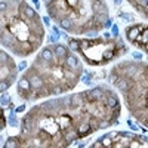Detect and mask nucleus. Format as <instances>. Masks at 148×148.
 Listing matches in <instances>:
<instances>
[{
    "instance_id": "obj_1",
    "label": "nucleus",
    "mask_w": 148,
    "mask_h": 148,
    "mask_svg": "<svg viewBox=\"0 0 148 148\" xmlns=\"http://www.w3.org/2000/svg\"><path fill=\"white\" fill-rule=\"evenodd\" d=\"M84 93H86V101H88V102H99L102 98L105 96V93H104V90L101 88H95V89L88 90Z\"/></svg>"
},
{
    "instance_id": "obj_12",
    "label": "nucleus",
    "mask_w": 148,
    "mask_h": 148,
    "mask_svg": "<svg viewBox=\"0 0 148 148\" xmlns=\"http://www.w3.org/2000/svg\"><path fill=\"white\" fill-rule=\"evenodd\" d=\"M68 45H70V47H71V51H79V49H80V40L68 39Z\"/></svg>"
},
{
    "instance_id": "obj_23",
    "label": "nucleus",
    "mask_w": 148,
    "mask_h": 148,
    "mask_svg": "<svg viewBox=\"0 0 148 148\" xmlns=\"http://www.w3.org/2000/svg\"><path fill=\"white\" fill-rule=\"evenodd\" d=\"M114 3H116V5H120V3H121V0H114Z\"/></svg>"
},
{
    "instance_id": "obj_21",
    "label": "nucleus",
    "mask_w": 148,
    "mask_h": 148,
    "mask_svg": "<svg viewBox=\"0 0 148 148\" xmlns=\"http://www.w3.org/2000/svg\"><path fill=\"white\" fill-rule=\"evenodd\" d=\"M117 31H119V30H117V27H116V25H113V34H114V36L117 34Z\"/></svg>"
},
{
    "instance_id": "obj_15",
    "label": "nucleus",
    "mask_w": 148,
    "mask_h": 148,
    "mask_svg": "<svg viewBox=\"0 0 148 148\" xmlns=\"http://www.w3.org/2000/svg\"><path fill=\"white\" fill-rule=\"evenodd\" d=\"M9 125H10V126H18V120H16L14 116H10V117H9Z\"/></svg>"
},
{
    "instance_id": "obj_13",
    "label": "nucleus",
    "mask_w": 148,
    "mask_h": 148,
    "mask_svg": "<svg viewBox=\"0 0 148 148\" xmlns=\"http://www.w3.org/2000/svg\"><path fill=\"white\" fill-rule=\"evenodd\" d=\"M99 141H101L102 147H111V144H113V139H111V138L108 136V135H107V136H102Z\"/></svg>"
},
{
    "instance_id": "obj_17",
    "label": "nucleus",
    "mask_w": 148,
    "mask_h": 148,
    "mask_svg": "<svg viewBox=\"0 0 148 148\" xmlns=\"http://www.w3.org/2000/svg\"><path fill=\"white\" fill-rule=\"evenodd\" d=\"M24 111H25V104H22L18 108H15V113H24Z\"/></svg>"
},
{
    "instance_id": "obj_20",
    "label": "nucleus",
    "mask_w": 148,
    "mask_h": 148,
    "mask_svg": "<svg viewBox=\"0 0 148 148\" xmlns=\"http://www.w3.org/2000/svg\"><path fill=\"white\" fill-rule=\"evenodd\" d=\"M33 3L36 5V8H37V9H39V8H40V5H39V0H33Z\"/></svg>"
},
{
    "instance_id": "obj_8",
    "label": "nucleus",
    "mask_w": 148,
    "mask_h": 148,
    "mask_svg": "<svg viewBox=\"0 0 148 148\" xmlns=\"http://www.w3.org/2000/svg\"><path fill=\"white\" fill-rule=\"evenodd\" d=\"M59 27L64 28V30H67V31H71V30H73V21H71L68 16L61 18V19H59Z\"/></svg>"
},
{
    "instance_id": "obj_14",
    "label": "nucleus",
    "mask_w": 148,
    "mask_h": 148,
    "mask_svg": "<svg viewBox=\"0 0 148 148\" xmlns=\"http://www.w3.org/2000/svg\"><path fill=\"white\" fill-rule=\"evenodd\" d=\"M10 102V96L9 93H3L2 96H0V105H8Z\"/></svg>"
},
{
    "instance_id": "obj_19",
    "label": "nucleus",
    "mask_w": 148,
    "mask_h": 148,
    "mask_svg": "<svg viewBox=\"0 0 148 148\" xmlns=\"http://www.w3.org/2000/svg\"><path fill=\"white\" fill-rule=\"evenodd\" d=\"M25 67H27V62H25V61H21L19 65H18V70H24Z\"/></svg>"
},
{
    "instance_id": "obj_16",
    "label": "nucleus",
    "mask_w": 148,
    "mask_h": 148,
    "mask_svg": "<svg viewBox=\"0 0 148 148\" xmlns=\"http://www.w3.org/2000/svg\"><path fill=\"white\" fill-rule=\"evenodd\" d=\"M8 10V3L6 2H0V12H6Z\"/></svg>"
},
{
    "instance_id": "obj_22",
    "label": "nucleus",
    "mask_w": 148,
    "mask_h": 148,
    "mask_svg": "<svg viewBox=\"0 0 148 148\" xmlns=\"http://www.w3.org/2000/svg\"><path fill=\"white\" fill-rule=\"evenodd\" d=\"M43 21H45V22L47 24V25H49V22H51V21H49V18H47V16H45V18H43Z\"/></svg>"
},
{
    "instance_id": "obj_11",
    "label": "nucleus",
    "mask_w": 148,
    "mask_h": 148,
    "mask_svg": "<svg viewBox=\"0 0 148 148\" xmlns=\"http://www.w3.org/2000/svg\"><path fill=\"white\" fill-rule=\"evenodd\" d=\"M9 61H10V56L5 51H0V65H6Z\"/></svg>"
},
{
    "instance_id": "obj_7",
    "label": "nucleus",
    "mask_w": 148,
    "mask_h": 148,
    "mask_svg": "<svg viewBox=\"0 0 148 148\" xmlns=\"http://www.w3.org/2000/svg\"><path fill=\"white\" fill-rule=\"evenodd\" d=\"M73 121H74V120H73L71 117H68V116H62V117H59L58 126H59L61 130H65V129H68V127L73 126Z\"/></svg>"
},
{
    "instance_id": "obj_9",
    "label": "nucleus",
    "mask_w": 148,
    "mask_h": 148,
    "mask_svg": "<svg viewBox=\"0 0 148 148\" xmlns=\"http://www.w3.org/2000/svg\"><path fill=\"white\" fill-rule=\"evenodd\" d=\"M40 56L45 59V61H53L55 58V53L51 47H43V51L40 52Z\"/></svg>"
},
{
    "instance_id": "obj_5",
    "label": "nucleus",
    "mask_w": 148,
    "mask_h": 148,
    "mask_svg": "<svg viewBox=\"0 0 148 148\" xmlns=\"http://www.w3.org/2000/svg\"><path fill=\"white\" fill-rule=\"evenodd\" d=\"M147 34H148V31H147V27H145V28L141 30V33L138 34V37L133 42L135 45H138L139 47H144V51H147Z\"/></svg>"
},
{
    "instance_id": "obj_6",
    "label": "nucleus",
    "mask_w": 148,
    "mask_h": 148,
    "mask_svg": "<svg viewBox=\"0 0 148 148\" xmlns=\"http://www.w3.org/2000/svg\"><path fill=\"white\" fill-rule=\"evenodd\" d=\"M65 65L68 67V68H71V70H74V68H80V62H79V59L74 56V55H67L65 58Z\"/></svg>"
},
{
    "instance_id": "obj_18",
    "label": "nucleus",
    "mask_w": 148,
    "mask_h": 148,
    "mask_svg": "<svg viewBox=\"0 0 148 148\" xmlns=\"http://www.w3.org/2000/svg\"><path fill=\"white\" fill-rule=\"evenodd\" d=\"M108 136H110L111 139H114V138H119V132H110V133H108Z\"/></svg>"
},
{
    "instance_id": "obj_2",
    "label": "nucleus",
    "mask_w": 148,
    "mask_h": 148,
    "mask_svg": "<svg viewBox=\"0 0 148 148\" xmlns=\"http://www.w3.org/2000/svg\"><path fill=\"white\" fill-rule=\"evenodd\" d=\"M147 25L144 24V25H139V24H136V25H132V27H127L126 28V36H127V40L130 42V43H133L135 42V39L138 37V34L141 33V30L142 28H145Z\"/></svg>"
},
{
    "instance_id": "obj_3",
    "label": "nucleus",
    "mask_w": 148,
    "mask_h": 148,
    "mask_svg": "<svg viewBox=\"0 0 148 148\" xmlns=\"http://www.w3.org/2000/svg\"><path fill=\"white\" fill-rule=\"evenodd\" d=\"M76 130H77L79 138H84V136H88V135H90V133L93 132V129L90 127V125H89L88 121H80V123H77Z\"/></svg>"
},
{
    "instance_id": "obj_24",
    "label": "nucleus",
    "mask_w": 148,
    "mask_h": 148,
    "mask_svg": "<svg viewBox=\"0 0 148 148\" xmlns=\"http://www.w3.org/2000/svg\"><path fill=\"white\" fill-rule=\"evenodd\" d=\"M0 145L3 147V138H2V136H0Z\"/></svg>"
},
{
    "instance_id": "obj_10",
    "label": "nucleus",
    "mask_w": 148,
    "mask_h": 148,
    "mask_svg": "<svg viewBox=\"0 0 148 148\" xmlns=\"http://www.w3.org/2000/svg\"><path fill=\"white\" fill-rule=\"evenodd\" d=\"M18 88H21V89H25V90H31V86H30V80L24 76V77H21L19 79V83H18Z\"/></svg>"
},
{
    "instance_id": "obj_4",
    "label": "nucleus",
    "mask_w": 148,
    "mask_h": 148,
    "mask_svg": "<svg viewBox=\"0 0 148 148\" xmlns=\"http://www.w3.org/2000/svg\"><path fill=\"white\" fill-rule=\"evenodd\" d=\"M53 51L55 56L56 58H61V59H64L67 55H68V49L64 46V45H53V46H49Z\"/></svg>"
}]
</instances>
